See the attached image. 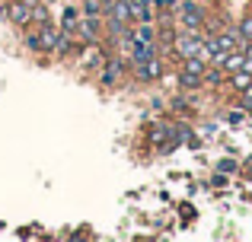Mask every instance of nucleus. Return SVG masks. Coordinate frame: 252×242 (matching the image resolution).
Wrapping results in <instances>:
<instances>
[{
	"label": "nucleus",
	"mask_w": 252,
	"mask_h": 242,
	"mask_svg": "<svg viewBox=\"0 0 252 242\" xmlns=\"http://www.w3.org/2000/svg\"><path fill=\"white\" fill-rule=\"evenodd\" d=\"M204 23H208V13H204L201 3H195V0H182L179 3V26L185 32H201Z\"/></svg>",
	"instance_id": "nucleus-1"
},
{
	"label": "nucleus",
	"mask_w": 252,
	"mask_h": 242,
	"mask_svg": "<svg viewBox=\"0 0 252 242\" xmlns=\"http://www.w3.org/2000/svg\"><path fill=\"white\" fill-rule=\"evenodd\" d=\"M201 48H204V32H185V29H182V32L176 35V42H172V51H176L179 61L201 54Z\"/></svg>",
	"instance_id": "nucleus-2"
},
{
	"label": "nucleus",
	"mask_w": 252,
	"mask_h": 242,
	"mask_svg": "<svg viewBox=\"0 0 252 242\" xmlns=\"http://www.w3.org/2000/svg\"><path fill=\"white\" fill-rule=\"evenodd\" d=\"M125 70H128V61H125V57L109 54V57L102 61V67L96 70V74H99V83H102V86H115V83L125 77Z\"/></svg>",
	"instance_id": "nucleus-3"
},
{
	"label": "nucleus",
	"mask_w": 252,
	"mask_h": 242,
	"mask_svg": "<svg viewBox=\"0 0 252 242\" xmlns=\"http://www.w3.org/2000/svg\"><path fill=\"white\" fill-rule=\"evenodd\" d=\"M77 35H80L86 45H90V42H102V35H105V19L102 16H83L80 26H77Z\"/></svg>",
	"instance_id": "nucleus-4"
},
{
	"label": "nucleus",
	"mask_w": 252,
	"mask_h": 242,
	"mask_svg": "<svg viewBox=\"0 0 252 242\" xmlns=\"http://www.w3.org/2000/svg\"><path fill=\"white\" fill-rule=\"evenodd\" d=\"M134 77L141 83H157L163 77V61H160V54L157 57H150V61H141V64H134Z\"/></svg>",
	"instance_id": "nucleus-5"
},
{
	"label": "nucleus",
	"mask_w": 252,
	"mask_h": 242,
	"mask_svg": "<svg viewBox=\"0 0 252 242\" xmlns=\"http://www.w3.org/2000/svg\"><path fill=\"white\" fill-rule=\"evenodd\" d=\"M38 38H42V54H55L58 51V38H61V29L51 23L38 26Z\"/></svg>",
	"instance_id": "nucleus-6"
},
{
	"label": "nucleus",
	"mask_w": 252,
	"mask_h": 242,
	"mask_svg": "<svg viewBox=\"0 0 252 242\" xmlns=\"http://www.w3.org/2000/svg\"><path fill=\"white\" fill-rule=\"evenodd\" d=\"M204 86V74H195V70H182L179 67V89L185 93H195V89Z\"/></svg>",
	"instance_id": "nucleus-7"
},
{
	"label": "nucleus",
	"mask_w": 252,
	"mask_h": 242,
	"mask_svg": "<svg viewBox=\"0 0 252 242\" xmlns=\"http://www.w3.org/2000/svg\"><path fill=\"white\" fill-rule=\"evenodd\" d=\"M128 6H131V19L134 23H154V6H147L144 0H128Z\"/></svg>",
	"instance_id": "nucleus-8"
},
{
	"label": "nucleus",
	"mask_w": 252,
	"mask_h": 242,
	"mask_svg": "<svg viewBox=\"0 0 252 242\" xmlns=\"http://www.w3.org/2000/svg\"><path fill=\"white\" fill-rule=\"evenodd\" d=\"M227 83H230V89L243 93V89H249V86H252V74L240 67V70H233V74H227Z\"/></svg>",
	"instance_id": "nucleus-9"
},
{
	"label": "nucleus",
	"mask_w": 252,
	"mask_h": 242,
	"mask_svg": "<svg viewBox=\"0 0 252 242\" xmlns=\"http://www.w3.org/2000/svg\"><path fill=\"white\" fill-rule=\"evenodd\" d=\"M243 61H246V51L236 48V51H230V54H223V61L217 64V67H223L227 74H233V70H240V67H243Z\"/></svg>",
	"instance_id": "nucleus-10"
},
{
	"label": "nucleus",
	"mask_w": 252,
	"mask_h": 242,
	"mask_svg": "<svg viewBox=\"0 0 252 242\" xmlns=\"http://www.w3.org/2000/svg\"><path fill=\"white\" fill-rule=\"evenodd\" d=\"M29 23L32 26H45V23H48V6H45V3H35L29 10Z\"/></svg>",
	"instance_id": "nucleus-11"
},
{
	"label": "nucleus",
	"mask_w": 252,
	"mask_h": 242,
	"mask_svg": "<svg viewBox=\"0 0 252 242\" xmlns=\"http://www.w3.org/2000/svg\"><path fill=\"white\" fill-rule=\"evenodd\" d=\"M236 29H240L243 42H252V13H249V16H243L240 23H236Z\"/></svg>",
	"instance_id": "nucleus-12"
},
{
	"label": "nucleus",
	"mask_w": 252,
	"mask_h": 242,
	"mask_svg": "<svg viewBox=\"0 0 252 242\" xmlns=\"http://www.w3.org/2000/svg\"><path fill=\"white\" fill-rule=\"evenodd\" d=\"M26 48L35 51V54H42V38H38V29L35 32H26Z\"/></svg>",
	"instance_id": "nucleus-13"
},
{
	"label": "nucleus",
	"mask_w": 252,
	"mask_h": 242,
	"mask_svg": "<svg viewBox=\"0 0 252 242\" xmlns=\"http://www.w3.org/2000/svg\"><path fill=\"white\" fill-rule=\"evenodd\" d=\"M83 16H102V3L99 0H83Z\"/></svg>",
	"instance_id": "nucleus-14"
},
{
	"label": "nucleus",
	"mask_w": 252,
	"mask_h": 242,
	"mask_svg": "<svg viewBox=\"0 0 252 242\" xmlns=\"http://www.w3.org/2000/svg\"><path fill=\"white\" fill-rule=\"evenodd\" d=\"M236 169H240V162H236V160H220V162H217V172H223V175L236 172Z\"/></svg>",
	"instance_id": "nucleus-15"
},
{
	"label": "nucleus",
	"mask_w": 252,
	"mask_h": 242,
	"mask_svg": "<svg viewBox=\"0 0 252 242\" xmlns=\"http://www.w3.org/2000/svg\"><path fill=\"white\" fill-rule=\"evenodd\" d=\"M172 108H176V112H182V115H189V112H191V106H189V99H185V96L172 99Z\"/></svg>",
	"instance_id": "nucleus-16"
},
{
	"label": "nucleus",
	"mask_w": 252,
	"mask_h": 242,
	"mask_svg": "<svg viewBox=\"0 0 252 242\" xmlns=\"http://www.w3.org/2000/svg\"><path fill=\"white\" fill-rule=\"evenodd\" d=\"M99 3H102V16H105V10H109V6L115 3V0H99Z\"/></svg>",
	"instance_id": "nucleus-17"
},
{
	"label": "nucleus",
	"mask_w": 252,
	"mask_h": 242,
	"mask_svg": "<svg viewBox=\"0 0 252 242\" xmlns=\"http://www.w3.org/2000/svg\"><path fill=\"white\" fill-rule=\"evenodd\" d=\"M166 6H176V0H166Z\"/></svg>",
	"instance_id": "nucleus-18"
},
{
	"label": "nucleus",
	"mask_w": 252,
	"mask_h": 242,
	"mask_svg": "<svg viewBox=\"0 0 252 242\" xmlns=\"http://www.w3.org/2000/svg\"><path fill=\"white\" fill-rule=\"evenodd\" d=\"M249 13H252V10H249Z\"/></svg>",
	"instance_id": "nucleus-19"
}]
</instances>
